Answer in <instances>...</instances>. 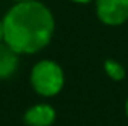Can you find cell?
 <instances>
[{"instance_id": "1", "label": "cell", "mask_w": 128, "mask_h": 126, "mask_svg": "<svg viewBox=\"0 0 128 126\" xmlns=\"http://www.w3.org/2000/svg\"><path fill=\"white\" fill-rule=\"evenodd\" d=\"M3 41L20 55H34L50 44L55 18L39 0L13 3L3 16Z\"/></svg>"}, {"instance_id": "2", "label": "cell", "mask_w": 128, "mask_h": 126, "mask_svg": "<svg viewBox=\"0 0 128 126\" xmlns=\"http://www.w3.org/2000/svg\"><path fill=\"white\" fill-rule=\"evenodd\" d=\"M29 82L34 92L41 97H55L63 91L65 71L54 60H39L29 73Z\"/></svg>"}, {"instance_id": "3", "label": "cell", "mask_w": 128, "mask_h": 126, "mask_svg": "<svg viewBox=\"0 0 128 126\" xmlns=\"http://www.w3.org/2000/svg\"><path fill=\"white\" fill-rule=\"evenodd\" d=\"M94 10L106 26H122L128 21V0H94Z\"/></svg>"}, {"instance_id": "4", "label": "cell", "mask_w": 128, "mask_h": 126, "mask_svg": "<svg viewBox=\"0 0 128 126\" xmlns=\"http://www.w3.org/2000/svg\"><path fill=\"white\" fill-rule=\"evenodd\" d=\"M55 108L50 104H34L23 113V123L26 126H52L55 123Z\"/></svg>"}, {"instance_id": "5", "label": "cell", "mask_w": 128, "mask_h": 126, "mask_svg": "<svg viewBox=\"0 0 128 126\" xmlns=\"http://www.w3.org/2000/svg\"><path fill=\"white\" fill-rule=\"evenodd\" d=\"M20 57L21 55L13 50L5 41L0 42V79H8L18 71Z\"/></svg>"}, {"instance_id": "6", "label": "cell", "mask_w": 128, "mask_h": 126, "mask_svg": "<svg viewBox=\"0 0 128 126\" xmlns=\"http://www.w3.org/2000/svg\"><path fill=\"white\" fill-rule=\"evenodd\" d=\"M104 71H106V74L109 76L112 81H122L126 74L125 66L120 62L114 60V58H107V60L104 62Z\"/></svg>"}, {"instance_id": "7", "label": "cell", "mask_w": 128, "mask_h": 126, "mask_svg": "<svg viewBox=\"0 0 128 126\" xmlns=\"http://www.w3.org/2000/svg\"><path fill=\"white\" fill-rule=\"evenodd\" d=\"M72 3H76V5H88V3H94V0H68Z\"/></svg>"}, {"instance_id": "8", "label": "cell", "mask_w": 128, "mask_h": 126, "mask_svg": "<svg viewBox=\"0 0 128 126\" xmlns=\"http://www.w3.org/2000/svg\"><path fill=\"white\" fill-rule=\"evenodd\" d=\"M0 42H3V19H0Z\"/></svg>"}, {"instance_id": "9", "label": "cell", "mask_w": 128, "mask_h": 126, "mask_svg": "<svg viewBox=\"0 0 128 126\" xmlns=\"http://www.w3.org/2000/svg\"><path fill=\"white\" fill-rule=\"evenodd\" d=\"M125 115H126V118H128V97H126V100H125Z\"/></svg>"}, {"instance_id": "10", "label": "cell", "mask_w": 128, "mask_h": 126, "mask_svg": "<svg viewBox=\"0 0 128 126\" xmlns=\"http://www.w3.org/2000/svg\"><path fill=\"white\" fill-rule=\"evenodd\" d=\"M13 3H18V2H28V0H12Z\"/></svg>"}]
</instances>
